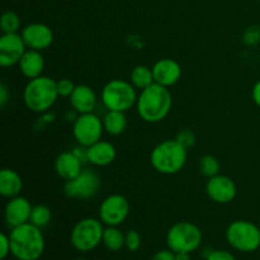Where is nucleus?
Listing matches in <instances>:
<instances>
[{"label": "nucleus", "instance_id": "obj_35", "mask_svg": "<svg viewBox=\"0 0 260 260\" xmlns=\"http://www.w3.org/2000/svg\"><path fill=\"white\" fill-rule=\"evenodd\" d=\"M251 96H253L254 103L260 108V80H258L254 84L253 90H251Z\"/></svg>", "mask_w": 260, "mask_h": 260}, {"label": "nucleus", "instance_id": "obj_36", "mask_svg": "<svg viewBox=\"0 0 260 260\" xmlns=\"http://www.w3.org/2000/svg\"><path fill=\"white\" fill-rule=\"evenodd\" d=\"M175 260H190L189 253H175Z\"/></svg>", "mask_w": 260, "mask_h": 260}, {"label": "nucleus", "instance_id": "obj_16", "mask_svg": "<svg viewBox=\"0 0 260 260\" xmlns=\"http://www.w3.org/2000/svg\"><path fill=\"white\" fill-rule=\"evenodd\" d=\"M152 74L155 83L169 88L179 81L182 76V68L173 58H160L152 66Z\"/></svg>", "mask_w": 260, "mask_h": 260}, {"label": "nucleus", "instance_id": "obj_8", "mask_svg": "<svg viewBox=\"0 0 260 260\" xmlns=\"http://www.w3.org/2000/svg\"><path fill=\"white\" fill-rule=\"evenodd\" d=\"M226 240L235 250L253 253L260 248V229L250 221H234L226 230Z\"/></svg>", "mask_w": 260, "mask_h": 260}, {"label": "nucleus", "instance_id": "obj_26", "mask_svg": "<svg viewBox=\"0 0 260 260\" xmlns=\"http://www.w3.org/2000/svg\"><path fill=\"white\" fill-rule=\"evenodd\" d=\"M0 28L3 33H18V30L20 29L19 15L12 10L4 12L0 18Z\"/></svg>", "mask_w": 260, "mask_h": 260}, {"label": "nucleus", "instance_id": "obj_18", "mask_svg": "<svg viewBox=\"0 0 260 260\" xmlns=\"http://www.w3.org/2000/svg\"><path fill=\"white\" fill-rule=\"evenodd\" d=\"M81 165L78 156L73 151H65L57 155L55 160V170L58 177L65 180H70L81 173Z\"/></svg>", "mask_w": 260, "mask_h": 260}, {"label": "nucleus", "instance_id": "obj_19", "mask_svg": "<svg viewBox=\"0 0 260 260\" xmlns=\"http://www.w3.org/2000/svg\"><path fill=\"white\" fill-rule=\"evenodd\" d=\"M116 147L108 141H102L93 144L88 147V162L95 167H107L116 159Z\"/></svg>", "mask_w": 260, "mask_h": 260}, {"label": "nucleus", "instance_id": "obj_12", "mask_svg": "<svg viewBox=\"0 0 260 260\" xmlns=\"http://www.w3.org/2000/svg\"><path fill=\"white\" fill-rule=\"evenodd\" d=\"M27 50L22 35L3 33L0 37V65L3 68H9L19 63L20 58Z\"/></svg>", "mask_w": 260, "mask_h": 260}, {"label": "nucleus", "instance_id": "obj_25", "mask_svg": "<svg viewBox=\"0 0 260 260\" xmlns=\"http://www.w3.org/2000/svg\"><path fill=\"white\" fill-rule=\"evenodd\" d=\"M51 217H52V215H51V211L47 206L37 205L32 208L29 222L37 228L42 229L51 222Z\"/></svg>", "mask_w": 260, "mask_h": 260}, {"label": "nucleus", "instance_id": "obj_13", "mask_svg": "<svg viewBox=\"0 0 260 260\" xmlns=\"http://www.w3.org/2000/svg\"><path fill=\"white\" fill-rule=\"evenodd\" d=\"M206 192L213 202L226 205L235 200L238 189L231 178L217 174L215 177L208 178V182L206 184Z\"/></svg>", "mask_w": 260, "mask_h": 260}, {"label": "nucleus", "instance_id": "obj_23", "mask_svg": "<svg viewBox=\"0 0 260 260\" xmlns=\"http://www.w3.org/2000/svg\"><path fill=\"white\" fill-rule=\"evenodd\" d=\"M129 81L132 85L136 89L144 90L147 86L155 83L154 74H152V69L147 68L145 65H137L132 69L131 76H129Z\"/></svg>", "mask_w": 260, "mask_h": 260}, {"label": "nucleus", "instance_id": "obj_27", "mask_svg": "<svg viewBox=\"0 0 260 260\" xmlns=\"http://www.w3.org/2000/svg\"><path fill=\"white\" fill-rule=\"evenodd\" d=\"M200 170L205 177H215L220 173V162L212 155H205L200 159Z\"/></svg>", "mask_w": 260, "mask_h": 260}, {"label": "nucleus", "instance_id": "obj_5", "mask_svg": "<svg viewBox=\"0 0 260 260\" xmlns=\"http://www.w3.org/2000/svg\"><path fill=\"white\" fill-rule=\"evenodd\" d=\"M136 88L131 81L113 79L108 81L102 89V102L108 111L127 112L136 106Z\"/></svg>", "mask_w": 260, "mask_h": 260}, {"label": "nucleus", "instance_id": "obj_2", "mask_svg": "<svg viewBox=\"0 0 260 260\" xmlns=\"http://www.w3.org/2000/svg\"><path fill=\"white\" fill-rule=\"evenodd\" d=\"M12 255L17 260H38L45 253V238L30 222L12 229L9 234Z\"/></svg>", "mask_w": 260, "mask_h": 260}, {"label": "nucleus", "instance_id": "obj_28", "mask_svg": "<svg viewBox=\"0 0 260 260\" xmlns=\"http://www.w3.org/2000/svg\"><path fill=\"white\" fill-rule=\"evenodd\" d=\"M124 246L128 251H137L141 246V235L139 234V231L136 230H129L126 234V238H124Z\"/></svg>", "mask_w": 260, "mask_h": 260}, {"label": "nucleus", "instance_id": "obj_37", "mask_svg": "<svg viewBox=\"0 0 260 260\" xmlns=\"http://www.w3.org/2000/svg\"><path fill=\"white\" fill-rule=\"evenodd\" d=\"M74 260H88V259H83V258H79V259H74Z\"/></svg>", "mask_w": 260, "mask_h": 260}, {"label": "nucleus", "instance_id": "obj_6", "mask_svg": "<svg viewBox=\"0 0 260 260\" xmlns=\"http://www.w3.org/2000/svg\"><path fill=\"white\" fill-rule=\"evenodd\" d=\"M104 223L99 218L86 217L75 223L70 233V243L78 251L88 253L103 241Z\"/></svg>", "mask_w": 260, "mask_h": 260}, {"label": "nucleus", "instance_id": "obj_15", "mask_svg": "<svg viewBox=\"0 0 260 260\" xmlns=\"http://www.w3.org/2000/svg\"><path fill=\"white\" fill-rule=\"evenodd\" d=\"M32 208L29 201L22 196L9 198V202L7 203L4 210L5 223L10 229H14L29 222Z\"/></svg>", "mask_w": 260, "mask_h": 260}, {"label": "nucleus", "instance_id": "obj_32", "mask_svg": "<svg viewBox=\"0 0 260 260\" xmlns=\"http://www.w3.org/2000/svg\"><path fill=\"white\" fill-rule=\"evenodd\" d=\"M12 254V248H10V238L7 234H0V259L4 260L8 255Z\"/></svg>", "mask_w": 260, "mask_h": 260}, {"label": "nucleus", "instance_id": "obj_11", "mask_svg": "<svg viewBox=\"0 0 260 260\" xmlns=\"http://www.w3.org/2000/svg\"><path fill=\"white\" fill-rule=\"evenodd\" d=\"M129 213V203L122 194H111L104 198L99 207V220L106 226H119Z\"/></svg>", "mask_w": 260, "mask_h": 260}, {"label": "nucleus", "instance_id": "obj_29", "mask_svg": "<svg viewBox=\"0 0 260 260\" xmlns=\"http://www.w3.org/2000/svg\"><path fill=\"white\" fill-rule=\"evenodd\" d=\"M175 140H177L180 145H183L185 149H190L196 142V135L193 134L190 129L185 128V129H182V131L177 135Z\"/></svg>", "mask_w": 260, "mask_h": 260}, {"label": "nucleus", "instance_id": "obj_17", "mask_svg": "<svg viewBox=\"0 0 260 260\" xmlns=\"http://www.w3.org/2000/svg\"><path fill=\"white\" fill-rule=\"evenodd\" d=\"M70 104L79 114L93 113L96 106V95L93 89L85 84L76 85L70 96Z\"/></svg>", "mask_w": 260, "mask_h": 260}, {"label": "nucleus", "instance_id": "obj_30", "mask_svg": "<svg viewBox=\"0 0 260 260\" xmlns=\"http://www.w3.org/2000/svg\"><path fill=\"white\" fill-rule=\"evenodd\" d=\"M206 260H236L234 254H231L228 250H221V249H216V250H208L207 254L205 255Z\"/></svg>", "mask_w": 260, "mask_h": 260}, {"label": "nucleus", "instance_id": "obj_31", "mask_svg": "<svg viewBox=\"0 0 260 260\" xmlns=\"http://www.w3.org/2000/svg\"><path fill=\"white\" fill-rule=\"evenodd\" d=\"M75 84L70 79H61L57 81V91L60 96H70L75 89Z\"/></svg>", "mask_w": 260, "mask_h": 260}, {"label": "nucleus", "instance_id": "obj_3", "mask_svg": "<svg viewBox=\"0 0 260 260\" xmlns=\"http://www.w3.org/2000/svg\"><path fill=\"white\" fill-rule=\"evenodd\" d=\"M57 81L48 76L30 79L23 91L25 107L36 113H45L55 104L58 98Z\"/></svg>", "mask_w": 260, "mask_h": 260}, {"label": "nucleus", "instance_id": "obj_4", "mask_svg": "<svg viewBox=\"0 0 260 260\" xmlns=\"http://www.w3.org/2000/svg\"><path fill=\"white\" fill-rule=\"evenodd\" d=\"M187 150L177 140H165L154 147L150 161L152 168L161 174H177L187 162Z\"/></svg>", "mask_w": 260, "mask_h": 260}, {"label": "nucleus", "instance_id": "obj_21", "mask_svg": "<svg viewBox=\"0 0 260 260\" xmlns=\"http://www.w3.org/2000/svg\"><path fill=\"white\" fill-rule=\"evenodd\" d=\"M22 189L23 180L15 170L3 169L0 172V194L3 197H17L20 194Z\"/></svg>", "mask_w": 260, "mask_h": 260}, {"label": "nucleus", "instance_id": "obj_22", "mask_svg": "<svg viewBox=\"0 0 260 260\" xmlns=\"http://www.w3.org/2000/svg\"><path fill=\"white\" fill-rule=\"evenodd\" d=\"M104 131L112 136H118L123 134L127 127V118L124 112L108 111L103 117Z\"/></svg>", "mask_w": 260, "mask_h": 260}, {"label": "nucleus", "instance_id": "obj_24", "mask_svg": "<svg viewBox=\"0 0 260 260\" xmlns=\"http://www.w3.org/2000/svg\"><path fill=\"white\" fill-rule=\"evenodd\" d=\"M126 234L122 233L118 226H107L103 234V245L109 251H118L124 246Z\"/></svg>", "mask_w": 260, "mask_h": 260}, {"label": "nucleus", "instance_id": "obj_14", "mask_svg": "<svg viewBox=\"0 0 260 260\" xmlns=\"http://www.w3.org/2000/svg\"><path fill=\"white\" fill-rule=\"evenodd\" d=\"M20 35L29 50H46L53 42L52 29L43 23H32V24L25 25Z\"/></svg>", "mask_w": 260, "mask_h": 260}, {"label": "nucleus", "instance_id": "obj_9", "mask_svg": "<svg viewBox=\"0 0 260 260\" xmlns=\"http://www.w3.org/2000/svg\"><path fill=\"white\" fill-rule=\"evenodd\" d=\"M103 119L94 113L79 114L74 121L73 135L79 145L89 147L98 142L103 135Z\"/></svg>", "mask_w": 260, "mask_h": 260}, {"label": "nucleus", "instance_id": "obj_33", "mask_svg": "<svg viewBox=\"0 0 260 260\" xmlns=\"http://www.w3.org/2000/svg\"><path fill=\"white\" fill-rule=\"evenodd\" d=\"M151 260H175V253L170 249H162L155 253Z\"/></svg>", "mask_w": 260, "mask_h": 260}, {"label": "nucleus", "instance_id": "obj_7", "mask_svg": "<svg viewBox=\"0 0 260 260\" xmlns=\"http://www.w3.org/2000/svg\"><path fill=\"white\" fill-rule=\"evenodd\" d=\"M168 248L174 253H193L202 244V231L188 221L174 223L167 234Z\"/></svg>", "mask_w": 260, "mask_h": 260}, {"label": "nucleus", "instance_id": "obj_20", "mask_svg": "<svg viewBox=\"0 0 260 260\" xmlns=\"http://www.w3.org/2000/svg\"><path fill=\"white\" fill-rule=\"evenodd\" d=\"M18 66H19L20 73L30 80V79L42 75L43 69H45V58H43L41 51L28 48L20 58Z\"/></svg>", "mask_w": 260, "mask_h": 260}, {"label": "nucleus", "instance_id": "obj_10", "mask_svg": "<svg viewBox=\"0 0 260 260\" xmlns=\"http://www.w3.org/2000/svg\"><path fill=\"white\" fill-rule=\"evenodd\" d=\"M102 180L93 170H81L79 175L70 180H66L63 185V193L70 198L88 200L98 194Z\"/></svg>", "mask_w": 260, "mask_h": 260}, {"label": "nucleus", "instance_id": "obj_34", "mask_svg": "<svg viewBox=\"0 0 260 260\" xmlns=\"http://www.w3.org/2000/svg\"><path fill=\"white\" fill-rule=\"evenodd\" d=\"M8 102H9V90L5 83H2L0 84V107L4 108Z\"/></svg>", "mask_w": 260, "mask_h": 260}, {"label": "nucleus", "instance_id": "obj_1", "mask_svg": "<svg viewBox=\"0 0 260 260\" xmlns=\"http://www.w3.org/2000/svg\"><path fill=\"white\" fill-rule=\"evenodd\" d=\"M172 106L173 98L169 89L156 83L141 90L136 102L137 113L149 123L161 122L169 114Z\"/></svg>", "mask_w": 260, "mask_h": 260}]
</instances>
